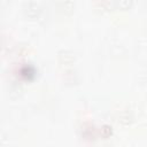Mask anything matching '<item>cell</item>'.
<instances>
[{
	"mask_svg": "<svg viewBox=\"0 0 147 147\" xmlns=\"http://www.w3.org/2000/svg\"><path fill=\"white\" fill-rule=\"evenodd\" d=\"M25 13H26V15H28L29 17L34 18V17H37V16L39 15V13H40V8H39V6H38L37 3H34V2H30V3H28V6H26Z\"/></svg>",
	"mask_w": 147,
	"mask_h": 147,
	"instance_id": "obj_1",
	"label": "cell"
},
{
	"mask_svg": "<svg viewBox=\"0 0 147 147\" xmlns=\"http://www.w3.org/2000/svg\"><path fill=\"white\" fill-rule=\"evenodd\" d=\"M54 1H55V3L60 7V9H62L63 11L70 13V11L72 10L74 5H72V1H71V0H54Z\"/></svg>",
	"mask_w": 147,
	"mask_h": 147,
	"instance_id": "obj_2",
	"label": "cell"
},
{
	"mask_svg": "<svg viewBox=\"0 0 147 147\" xmlns=\"http://www.w3.org/2000/svg\"><path fill=\"white\" fill-rule=\"evenodd\" d=\"M132 5V0H118V6L122 9H127Z\"/></svg>",
	"mask_w": 147,
	"mask_h": 147,
	"instance_id": "obj_3",
	"label": "cell"
},
{
	"mask_svg": "<svg viewBox=\"0 0 147 147\" xmlns=\"http://www.w3.org/2000/svg\"><path fill=\"white\" fill-rule=\"evenodd\" d=\"M102 131L105 132V133H103V137H105V138L109 137V136H110V133H111V129H110L109 126H105V127L102 129Z\"/></svg>",
	"mask_w": 147,
	"mask_h": 147,
	"instance_id": "obj_4",
	"label": "cell"
}]
</instances>
